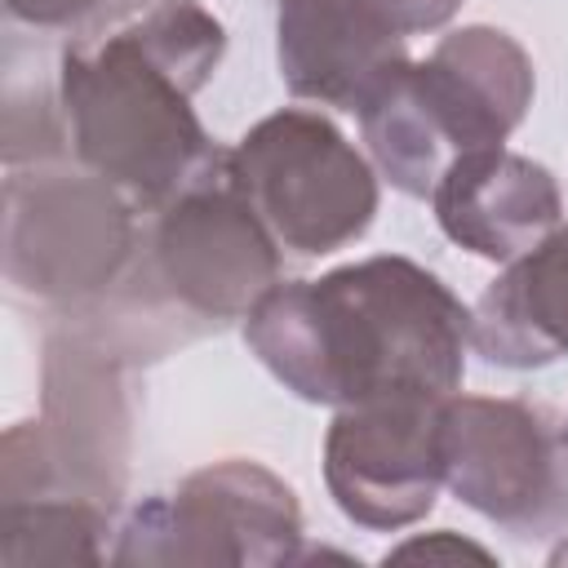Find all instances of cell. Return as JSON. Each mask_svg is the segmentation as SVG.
Segmentation results:
<instances>
[{"label": "cell", "mask_w": 568, "mask_h": 568, "mask_svg": "<svg viewBox=\"0 0 568 568\" xmlns=\"http://www.w3.org/2000/svg\"><path fill=\"white\" fill-rule=\"evenodd\" d=\"M550 564H568V532H564V541L550 550Z\"/></svg>", "instance_id": "cell-18"}, {"label": "cell", "mask_w": 568, "mask_h": 568, "mask_svg": "<svg viewBox=\"0 0 568 568\" xmlns=\"http://www.w3.org/2000/svg\"><path fill=\"white\" fill-rule=\"evenodd\" d=\"M444 399L448 395H382L333 408L324 435V484L351 524L399 532L435 510L444 488Z\"/></svg>", "instance_id": "cell-9"}, {"label": "cell", "mask_w": 568, "mask_h": 568, "mask_svg": "<svg viewBox=\"0 0 568 568\" xmlns=\"http://www.w3.org/2000/svg\"><path fill=\"white\" fill-rule=\"evenodd\" d=\"M382 9V18L399 31V36H422V31H439L444 22H453V13L462 9V0H373Z\"/></svg>", "instance_id": "cell-16"}, {"label": "cell", "mask_w": 568, "mask_h": 568, "mask_svg": "<svg viewBox=\"0 0 568 568\" xmlns=\"http://www.w3.org/2000/svg\"><path fill=\"white\" fill-rule=\"evenodd\" d=\"M564 444H568V422H564Z\"/></svg>", "instance_id": "cell-19"}, {"label": "cell", "mask_w": 568, "mask_h": 568, "mask_svg": "<svg viewBox=\"0 0 568 568\" xmlns=\"http://www.w3.org/2000/svg\"><path fill=\"white\" fill-rule=\"evenodd\" d=\"M111 506L80 493H36V497H0V564L36 568V564H102Z\"/></svg>", "instance_id": "cell-14"}, {"label": "cell", "mask_w": 568, "mask_h": 568, "mask_svg": "<svg viewBox=\"0 0 568 568\" xmlns=\"http://www.w3.org/2000/svg\"><path fill=\"white\" fill-rule=\"evenodd\" d=\"M44 444L62 493L111 506L124 488L129 413L115 382V364L102 351L58 337L44 359Z\"/></svg>", "instance_id": "cell-12"}, {"label": "cell", "mask_w": 568, "mask_h": 568, "mask_svg": "<svg viewBox=\"0 0 568 568\" xmlns=\"http://www.w3.org/2000/svg\"><path fill=\"white\" fill-rule=\"evenodd\" d=\"M226 169L280 248L297 257H328L377 217L373 160L315 106L262 115L226 151Z\"/></svg>", "instance_id": "cell-4"}, {"label": "cell", "mask_w": 568, "mask_h": 568, "mask_svg": "<svg viewBox=\"0 0 568 568\" xmlns=\"http://www.w3.org/2000/svg\"><path fill=\"white\" fill-rule=\"evenodd\" d=\"M222 53L226 27L195 0H164L124 27L67 44L58 102L75 160L142 209L169 204L222 160L191 106Z\"/></svg>", "instance_id": "cell-2"}, {"label": "cell", "mask_w": 568, "mask_h": 568, "mask_svg": "<svg viewBox=\"0 0 568 568\" xmlns=\"http://www.w3.org/2000/svg\"><path fill=\"white\" fill-rule=\"evenodd\" d=\"M399 36L373 0H280L275 62L293 98L355 111L364 93L408 58Z\"/></svg>", "instance_id": "cell-11"}, {"label": "cell", "mask_w": 568, "mask_h": 568, "mask_svg": "<svg viewBox=\"0 0 568 568\" xmlns=\"http://www.w3.org/2000/svg\"><path fill=\"white\" fill-rule=\"evenodd\" d=\"M138 244L133 200L93 169L9 173L4 275L13 288L80 302L120 280Z\"/></svg>", "instance_id": "cell-7"}, {"label": "cell", "mask_w": 568, "mask_h": 568, "mask_svg": "<svg viewBox=\"0 0 568 568\" xmlns=\"http://www.w3.org/2000/svg\"><path fill=\"white\" fill-rule=\"evenodd\" d=\"M151 266L164 293L204 320H244L253 302L280 284L284 248L235 186L226 151L209 173L160 204Z\"/></svg>", "instance_id": "cell-8"}, {"label": "cell", "mask_w": 568, "mask_h": 568, "mask_svg": "<svg viewBox=\"0 0 568 568\" xmlns=\"http://www.w3.org/2000/svg\"><path fill=\"white\" fill-rule=\"evenodd\" d=\"M244 342L306 404L453 395L466 377L470 306L422 262L373 253L320 280L271 284L244 315Z\"/></svg>", "instance_id": "cell-1"}, {"label": "cell", "mask_w": 568, "mask_h": 568, "mask_svg": "<svg viewBox=\"0 0 568 568\" xmlns=\"http://www.w3.org/2000/svg\"><path fill=\"white\" fill-rule=\"evenodd\" d=\"M532 58L488 22L448 31L430 58L395 62L355 106L373 169L404 195L430 200L444 169L501 146L532 106Z\"/></svg>", "instance_id": "cell-3"}, {"label": "cell", "mask_w": 568, "mask_h": 568, "mask_svg": "<svg viewBox=\"0 0 568 568\" xmlns=\"http://www.w3.org/2000/svg\"><path fill=\"white\" fill-rule=\"evenodd\" d=\"M102 0H4L9 18L13 22H27V27H67L84 13H93Z\"/></svg>", "instance_id": "cell-17"}, {"label": "cell", "mask_w": 568, "mask_h": 568, "mask_svg": "<svg viewBox=\"0 0 568 568\" xmlns=\"http://www.w3.org/2000/svg\"><path fill=\"white\" fill-rule=\"evenodd\" d=\"M430 209L453 244L488 262H510L564 222V191L532 155L479 146L444 169Z\"/></svg>", "instance_id": "cell-10"}, {"label": "cell", "mask_w": 568, "mask_h": 568, "mask_svg": "<svg viewBox=\"0 0 568 568\" xmlns=\"http://www.w3.org/2000/svg\"><path fill=\"white\" fill-rule=\"evenodd\" d=\"M386 564H404V559H426V564H462V559H475V564H493L497 555L453 528H435V532H422V537H408L399 546H390L382 555Z\"/></svg>", "instance_id": "cell-15"}, {"label": "cell", "mask_w": 568, "mask_h": 568, "mask_svg": "<svg viewBox=\"0 0 568 568\" xmlns=\"http://www.w3.org/2000/svg\"><path fill=\"white\" fill-rule=\"evenodd\" d=\"M302 559L297 493L262 462L226 457L191 470L169 493L142 497L115 528L106 564L155 568H275Z\"/></svg>", "instance_id": "cell-5"}, {"label": "cell", "mask_w": 568, "mask_h": 568, "mask_svg": "<svg viewBox=\"0 0 568 568\" xmlns=\"http://www.w3.org/2000/svg\"><path fill=\"white\" fill-rule=\"evenodd\" d=\"M470 351L497 368H546L568 359V226L559 222L470 306Z\"/></svg>", "instance_id": "cell-13"}, {"label": "cell", "mask_w": 568, "mask_h": 568, "mask_svg": "<svg viewBox=\"0 0 568 568\" xmlns=\"http://www.w3.org/2000/svg\"><path fill=\"white\" fill-rule=\"evenodd\" d=\"M439 466L462 506L515 537L568 528V444L541 404L453 390L439 408Z\"/></svg>", "instance_id": "cell-6"}]
</instances>
